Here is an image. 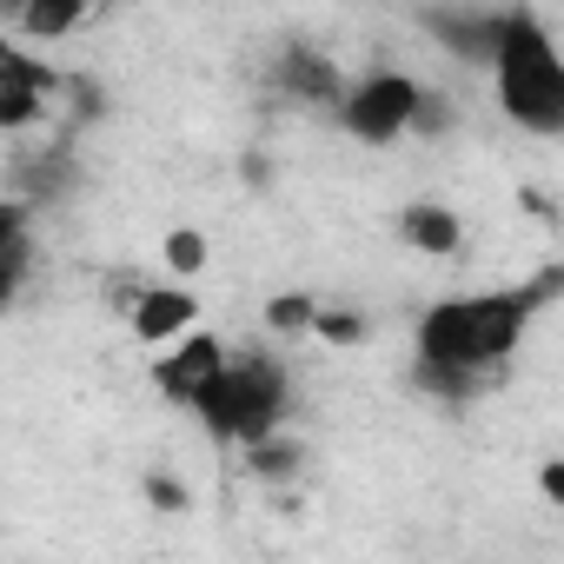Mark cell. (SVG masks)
<instances>
[{"instance_id":"obj_15","label":"cell","mask_w":564,"mask_h":564,"mask_svg":"<svg viewBox=\"0 0 564 564\" xmlns=\"http://www.w3.org/2000/svg\"><path fill=\"white\" fill-rule=\"evenodd\" d=\"M319 339H333V346H359V339H366V319L346 313V306H326V313H319Z\"/></svg>"},{"instance_id":"obj_1","label":"cell","mask_w":564,"mask_h":564,"mask_svg":"<svg viewBox=\"0 0 564 564\" xmlns=\"http://www.w3.org/2000/svg\"><path fill=\"white\" fill-rule=\"evenodd\" d=\"M564 293V265L531 272L518 286H485V293H458L419 313L412 352H419V386L438 399H471L531 333V319Z\"/></svg>"},{"instance_id":"obj_3","label":"cell","mask_w":564,"mask_h":564,"mask_svg":"<svg viewBox=\"0 0 564 564\" xmlns=\"http://www.w3.org/2000/svg\"><path fill=\"white\" fill-rule=\"evenodd\" d=\"M286 412H293V366L272 359V352H232L219 386L206 392V405L193 412L206 425L213 445H265L286 432Z\"/></svg>"},{"instance_id":"obj_13","label":"cell","mask_w":564,"mask_h":564,"mask_svg":"<svg viewBox=\"0 0 564 564\" xmlns=\"http://www.w3.org/2000/svg\"><path fill=\"white\" fill-rule=\"evenodd\" d=\"M160 259H166L180 279H193V272H206L213 246H206V232H199V226H173V232H166V246H160Z\"/></svg>"},{"instance_id":"obj_14","label":"cell","mask_w":564,"mask_h":564,"mask_svg":"<svg viewBox=\"0 0 564 564\" xmlns=\"http://www.w3.org/2000/svg\"><path fill=\"white\" fill-rule=\"evenodd\" d=\"M14 21H21V34H34V41H54V34H74V28H80V8H74V0H61V8L34 0V8H21Z\"/></svg>"},{"instance_id":"obj_9","label":"cell","mask_w":564,"mask_h":564,"mask_svg":"<svg viewBox=\"0 0 564 564\" xmlns=\"http://www.w3.org/2000/svg\"><path fill=\"white\" fill-rule=\"evenodd\" d=\"M272 80H279V94H286V100H300V107H346V80H339V67L326 61V54H313V47H286V54H279L272 61Z\"/></svg>"},{"instance_id":"obj_18","label":"cell","mask_w":564,"mask_h":564,"mask_svg":"<svg viewBox=\"0 0 564 564\" xmlns=\"http://www.w3.org/2000/svg\"><path fill=\"white\" fill-rule=\"evenodd\" d=\"M538 498H544L551 511H564V458H544V465H538Z\"/></svg>"},{"instance_id":"obj_8","label":"cell","mask_w":564,"mask_h":564,"mask_svg":"<svg viewBox=\"0 0 564 564\" xmlns=\"http://www.w3.org/2000/svg\"><path fill=\"white\" fill-rule=\"evenodd\" d=\"M193 319H199V300L186 293V286H147L133 306H127V326H133V339L140 346H180V339H193Z\"/></svg>"},{"instance_id":"obj_2","label":"cell","mask_w":564,"mask_h":564,"mask_svg":"<svg viewBox=\"0 0 564 564\" xmlns=\"http://www.w3.org/2000/svg\"><path fill=\"white\" fill-rule=\"evenodd\" d=\"M491 87H498V113L531 133V140H564V47L551 34L544 14L511 8L505 47L491 61Z\"/></svg>"},{"instance_id":"obj_7","label":"cell","mask_w":564,"mask_h":564,"mask_svg":"<svg viewBox=\"0 0 564 564\" xmlns=\"http://www.w3.org/2000/svg\"><path fill=\"white\" fill-rule=\"evenodd\" d=\"M54 94H67V80L54 74V67H41L28 47H0V127L8 133H28L47 107H54Z\"/></svg>"},{"instance_id":"obj_17","label":"cell","mask_w":564,"mask_h":564,"mask_svg":"<svg viewBox=\"0 0 564 564\" xmlns=\"http://www.w3.org/2000/svg\"><path fill=\"white\" fill-rule=\"evenodd\" d=\"M452 120H458V113H452V100L425 87V107H419V127H412V133H425V140H432V133H445Z\"/></svg>"},{"instance_id":"obj_16","label":"cell","mask_w":564,"mask_h":564,"mask_svg":"<svg viewBox=\"0 0 564 564\" xmlns=\"http://www.w3.org/2000/svg\"><path fill=\"white\" fill-rule=\"evenodd\" d=\"M147 505L153 511H186V485L173 471H147Z\"/></svg>"},{"instance_id":"obj_11","label":"cell","mask_w":564,"mask_h":564,"mask_svg":"<svg viewBox=\"0 0 564 564\" xmlns=\"http://www.w3.org/2000/svg\"><path fill=\"white\" fill-rule=\"evenodd\" d=\"M300 465H306V445L300 438H265V445H246V471L259 478V485H286V478H300Z\"/></svg>"},{"instance_id":"obj_12","label":"cell","mask_w":564,"mask_h":564,"mask_svg":"<svg viewBox=\"0 0 564 564\" xmlns=\"http://www.w3.org/2000/svg\"><path fill=\"white\" fill-rule=\"evenodd\" d=\"M319 313H326V306H319V300H306V293H279V300L265 306V326L293 339V333H319Z\"/></svg>"},{"instance_id":"obj_5","label":"cell","mask_w":564,"mask_h":564,"mask_svg":"<svg viewBox=\"0 0 564 564\" xmlns=\"http://www.w3.org/2000/svg\"><path fill=\"white\" fill-rule=\"evenodd\" d=\"M226 359H232V352H226L213 333H193V339H180L173 352H160V366H153V386H160V399H166V405H180V412H199V405H206V392L219 386Z\"/></svg>"},{"instance_id":"obj_6","label":"cell","mask_w":564,"mask_h":564,"mask_svg":"<svg viewBox=\"0 0 564 564\" xmlns=\"http://www.w3.org/2000/svg\"><path fill=\"white\" fill-rule=\"evenodd\" d=\"M505 28H511V8H478V0L471 8H425V34L465 67H491L505 47Z\"/></svg>"},{"instance_id":"obj_10","label":"cell","mask_w":564,"mask_h":564,"mask_svg":"<svg viewBox=\"0 0 564 564\" xmlns=\"http://www.w3.org/2000/svg\"><path fill=\"white\" fill-rule=\"evenodd\" d=\"M399 239L425 259H452L465 246V219L445 199H412V206H399Z\"/></svg>"},{"instance_id":"obj_4","label":"cell","mask_w":564,"mask_h":564,"mask_svg":"<svg viewBox=\"0 0 564 564\" xmlns=\"http://www.w3.org/2000/svg\"><path fill=\"white\" fill-rule=\"evenodd\" d=\"M419 107H425V87L399 67H372L366 80H352L346 107H339V127L359 140V147H392L419 127Z\"/></svg>"}]
</instances>
